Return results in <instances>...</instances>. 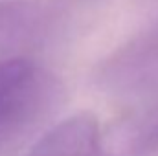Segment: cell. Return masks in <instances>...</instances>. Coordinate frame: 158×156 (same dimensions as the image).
<instances>
[{
	"label": "cell",
	"mask_w": 158,
	"mask_h": 156,
	"mask_svg": "<svg viewBox=\"0 0 158 156\" xmlns=\"http://www.w3.org/2000/svg\"><path fill=\"white\" fill-rule=\"evenodd\" d=\"M61 103L57 79L30 57L0 59V149L15 145Z\"/></svg>",
	"instance_id": "1"
},
{
	"label": "cell",
	"mask_w": 158,
	"mask_h": 156,
	"mask_svg": "<svg viewBox=\"0 0 158 156\" xmlns=\"http://www.w3.org/2000/svg\"><path fill=\"white\" fill-rule=\"evenodd\" d=\"M94 81L101 92L118 99H140L158 92V22L105 57Z\"/></svg>",
	"instance_id": "2"
},
{
	"label": "cell",
	"mask_w": 158,
	"mask_h": 156,
	"mask_svg": "<svg viewBox=\"0 0 158 156\" xmlns=\"http://www.w3.org/2000/svg\"><path fill=\"white\" fill-rule=\"evenodd\" d=\"M99 119L88 110H81L48 129L26 156H99Z\"/></svg>",
	"instance_id": "3"
},
{
	"label": "cell",
	"mask_w": 158,
	"mask_h": 156,
	"mask_svg": "<svg viewBox=\"0 0 158 156\" xmlns=\"http://www.w3.org/2000/svg\"><path fill=\"white\" fill-rule=\"evenodd\" d=\"M138 147L142 151H156L158 149V119L140 134L138 138Z\"/></svg>",
	"instance_id": "4"
}]
</instances>
